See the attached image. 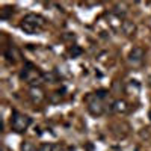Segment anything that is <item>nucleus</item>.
I'll return each mask as SVG.
<instances>
[{"instance_id":"nucleus-16","label":"nucleus","mask_w":151,"mask_h":151,"mask_svg":"<svg viewBox=\"0 0 151 151\" xmlns=\"http://www.w3.org/2000/svg\"><path fill=\"white\" fill-rule=\"evenodd\" d=\"M42 79H44V80H48L50 83H55V82H56V77H55V74H53V73L42 74Z\"/></svg>"},{"instance_id":"nucleus-21","label":"nucleus","mask_w":151,"mask_h":151,"mask_svg":"<svg viewBox=\"0 0 151 151\" xmlns=\"http://www.w3.org/2000/svg\"><path fill=\"white\" fill-rule=\"evenodd\" d=\"M148 85L151 86V74H150V77H148Z\"/></svg>"},{"instance_id":"nucleus-13","label":"nucleus","mask_w":151,"mask_h":151,"mask_svg":"<svg viewBox=\"0 0 151 151\" xmlns=\"http://www.w3.org/2000/svg\"><path fill=\"white\" fill-rule=\"evenodd\" d=\"M21 151H38V148H36V145H35L33 142L24 141V142L21 144Z\"/></svg>"},{"instance_id":"nucleus-3","label":"nucleus","mask_w":151,"mask_h":151,"mask_svg":"<svg viewBox=\"0 0 151 151\" xmlns=\"http://www.w3.org/2000/svg\"><path fill=\"white\" fill-rule=\"evenodd\" d=\"M85 100L88 103V112H89L92 116H100V115L104 113V106L101 103V100L97 98L95 94H89Z\"/></svg>"},{"instance_id":"nucleus-4","label":"nucleus","mask_w":151,"mask_h":151,"mask_svg":"<svg viewBox=\"0 0 151 151\" xmlns=\"http://www.w3.org/2000/svg\"><path fill=\"white\" fill-rule=\"evenodd\" d=\"M144 58H145V50H144L142 47H133V48L130 50L127 59H129V64H130V65L136 67V65L142 64Z\"/></svg>"},{"instance_id":"nucleus-12","label":"nucleus","mask_w":151,"mask_h":151,"mask_svg":"<svg viewBox=\"0 0 151 151\" xmlns=\"http://www.w3.org/2000/svg\"><path fill=\"white\" fill-rule=\"evenodd\" d=\"M125 12H127V9H125V5L122 3V5H115V8H113V14H115L116 17H119V18H124L125 17Z\"/></svg>"},{"instance_id":"nucleus-22","label":"nucleus","mask_w":151,"mask_h":151,"mask_svg":"<svg viewBox=\"0 0 151 151\" xmlns=\"http://www.w3.org/2000/svg\"><path fill=\"white\" fill-rule=\"evenodd\" d=\"M148 118H150V121H151V110H150V113H148Z\"/></svg>"},{"instance_id":"nucleus-10","label":"nucleus","mask_w":151,"mask_h":151,"mask_svg":"<svg viewBox=\"0 0 151 151\" xmlns=\"http://www.w3.org/2000/svg\"><path fill=\"white\" fill-rule=\"evenodd\" d=\"M5 58H6L9 62H15V60L20 58V55H18V52H17V48L11 45L6 52H5Z\"/></svg>"},{"instance_id":"nucleus-7","label":"nucleus","mask_w":151,"mask_h":151,"mask_svg":"<svg viewBox=\"0 0 151 151\" xmlns=\"http://www.w3.org/2000/svg\"><path fill=\"white\" fill-rule=\"evenodd\" d=\"M112 110L115 112V113H125L129 110V104H127V101L125 100H121V98H118V100H115V101L112 103Z\"/></svg>"},{"instance_id":"nucleus-17","label":"nucleus","mask_w":151,"mask_h":151,"mask_svg":"<svg viewBox=\"0 0 151 151\" xmlns=\"http://www.w3.org/2000/svg\"><path fill=\"white\" fill-rule=\"evenodd\" d=\"M106 94H107V91H104V89H101V91H97V92H95L97 98H100V100L104 98V97H106Z\"/></svg>"},{"instance_id":"nucleus-6","label":"nucleus","mask_w":151,"mask_h":151,"mask_svg":"<svg viewBox=\"0 0 151 151\" xmlns=\"http://www.w3.org/2000/svg\"><path fill=\"white\" fill-rule=\"evenodd\" d=\"M23 21L30 23V24H33V26L40 27V29H42V27L45 26V20H44L41 15H36V14H27L26 17L23 18Z\"/></svg>"},{"instance_id":"nucleus-15","label":"nucleus","mask_w":151,"mask_h":151,"mask_svg":"<svg viewBox=\"0 0 151 151\" xmlns=\"http://www.w3.org/2000/svg\"><path fill=\"white\" fill-rule=\"evenodd\" d=\"M83 53V50L79 47V45H73L71 48H70V55L73 56V58H77V56H80Z\"/></svg>"},{"instance_id":"nucleus-5","label":"nucleus","mask_w":151,"mask_h":151,"mask_svg":"<svg viewBox=\"0 0 151 151\" xmlns=\"http://www.w3.org/2000/svg\"><path fill=\"white\" fill-rule=\"evenodd\" d=\"M29 98L32 100L33 104H41L45 100V94L40 86H30L29 88Z\"/></svg>"},{"instance_id":"nucleus-8","label":"nucleus","mask_w":151,"mask_h":151,"mask_svg":"<svg viewBox=\"0 0 151 151\" xmlns=\"http://www.w3.org/2000/svg\"><path fill=\"white\" fill-rule=\"evenodd\" d=\"M121 30L125 36H132L134 32H136V24L130 20H122V26H121Z\"/></svg>"},{"instance_id":"nucleus-11","label":"nucleus","mask_w":151,"mask_h":151,"mask_svg":"<svg viewBox=\"0 0 151 151\" xmlns=\"http://www.w3.org/2000/svg\"><path fill=\"white\" fill-rule=\"evenodd\" d=\"M109 24H110L113 29H121V26H122L121 18L116 17L115 14H110V15H109Z\"/></svg>"},{"instance_id":"nucleus-18","label":"nucleus","mask_w":151,"mask_h":151,"mask_svg":"<svg viewBox=\"0 0 151 151\" xmlns=\"http://www.w3.org/2000/svg\"><path fill=\"white\" fill-rule=\"evenodd\" d=\"M41 151H53V145L52 144H44L41 147Z\"/></svg>"},{"instance_id":"nucleus-14","label":"nucleus","mask_w":151,"mask_h":151,"mask_svg":"<svg viewBox=\"0 0 151 151\" xmlns=\"http://www.w3.org/2000/svg\"><path fill=\"white\" fill-rule=\"evenodd\" d=\"M60 100H62V94L60 92H52V94H48V101L50 103H60Z\"/></svg>"},{"instance_id":"nucleus-2","label":"nucleus","mask_w":151,"mask_h":151,"mask_svg":"<svg viewBox=\"0 0 151 151\" xmlns=\"http://www.w3.org/2000/svg\"><path fill=\"white\" fill-rule=\"evenodd\" d=\"M21 79H24L26 82L32 83V86H38V83H41L42 79V74L38 71L36 68H33L30 64H26V68L23 70L21 73Z\"/></svg>"},{"instance_id":"nucleus-19","label":"nucleus","mask_w":151,"mask_h":151,"mask_svg":"<svg viewBox=\"0 0 151 151\" xmlns=\"http://www.w3.org/2000/svg\"><path fill=\"white\" fill-rule=\"evenodd\" d=\"M64 40H74V35H65Z\"/></svg>"},{"instance_id":"nucleus-1","label":"nucleus","mask_w":151,"mask_h":151,"mask_svg":"<svg viewBox=\"0 0 151 151\" xmlns=\"http://www.w3.org/2000/svg\"><path fill=\"white\" fill-rule=\"evenodd\" d=\"M32 124V118L24 115L20 112H12V118H11V127L17 133H23L29 129V125Z\"/></svg>"},{"instance_id":"nucleus-20","label":"nucleus","mask_w":151,"mask_h":151,"mask_svg":"<svg viewBox=\"0 0 151 151\" xmlns=\"http://www.w3.org/2000/svg\"><path fill=\"white\" fill-rule=\"evenodd\" d=\"M53 151H60V145H53Z\"/></svg>"},{"instance_id":"nucleus-9","label":"nucleus","mask_w":151,"mask_h":151,"mask_svg":"<svg viewBox=\"0 0 151 151\" xmlns=\"http://www.w3.org/2000/svg\"><path fill=\"white\" fill-rule=\"evenodd\" d=\"M20 27L26 33H30V35H35V33H38V32L41 30L40 27H36V26H33V24H30V23H26V21H21Z\"/></svg>"}]
</instances>
